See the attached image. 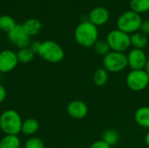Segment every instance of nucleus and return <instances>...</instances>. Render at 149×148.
Here are the masks:
<instances>
[{
    "label": "nucleus",
    "instance_id": "obj_25",
    "mask_svg": "<svg viewBox=\"0 0 149 148\" xmlns=\"http://www.w3.org/2000/svg\"><path fill=\"white\" fill-rule=\"evenodd\" d=\"M89 148H111V147L107 143H106L103 140H98L94 141Z\"/></svg>",
    "mask_w": 149,
    "mask_h": 148
},
{
    "label": "nucleus",
    "instance_id": "obj_9",
    "mask_svg": "<svg viewBox=\"0 0 149 148\" xmlns=\"http://www.w3.org/2000/svg\"><path fill=\"white\" fill-rule=\"evenodd\" d=\"M7 34H8L9 40L19 49L29 47L31 43L30 37L24 31L22 24H17Z\"/></svg>",
    "mask_w": 149,
    "mask_h": 148
},
{
    "label": "nucleus",
    "instance_id": "obj_14",
    "mask_svg": "<svg viewBox=\"0 0 149 148\" xmlns=\"http://www.w3.org/2000/svg\"><path fill=\"white\" fill-rule=\"evenodd\" d=\"M25 33L31 38L38 34L42 30V24L38 18H29L22 24Z\"/></svg>",
    "mask_w": 149,
    "mask_h": 148
},
{
    "label": "nucleus",
    "instance_id": "obj_1",
    "mask_svg": "<svg viewBox=\"0 0 149 148\" xmlns=\"http://www.w3.org/2000/svg\"><path fill=\"white\" fill-rule=\"evenodd\" d=\"M74 38L77 44L80 46L84 48L92 47L99 39L98 27L89 21H83L77 25Z\"/></svg>",
    "mask_w": 149,
    "mask_h": 148
},
{
    "label": "nucleus",
    "instance_id": "obj_31",
    "mask_svg": "<svg viewBox=\"0 0 149 148\" xmlns=\"http://www.w3.org/2000/svg\"><path fill=\"white\" fill-rule=\"evenodd\" d=\"M0 44H1V36H0Z\"/></svg>",
    "mask_w": 149,
    "mask_h": 148
},
{
    "label": "nucleus",
    "instance_id": "obj_15",
    "mask_svg": "<svg viewBox=\"0 0 149 148\" xmlns=\"http://www.w3.org/2000/svg\"><path fill=\"white\" fill-rule=\"evenodd\" d=\"M130 38H131V46H133L135 49L143 50L145 47L148 46V36L144 35L141 31H137L135 33L131 34Z\"/></svg>",
    "mask_w": 149,
    "mask_h": 148
},
{
    "label": "nucleus",
    "instance_id": "obj_32",
    "mask_svg": "<svg viewBox=\"0 0 149 148\" xmlns=\"http://www.w3.org/2000/svg\"><path fill=\"white\" fill-rule=\"evenodd\" d=\"M146 148H149V147H146Z\"/></svg>",
    "mask_w": 149,
    "mask_h": 148
},
{
    "label": "nucleus",
    "instance_id": "obj_2",
    "mask_svg": "<svg viewBox=\"0 0 149 148\" xmlns=\"http://www.w3.org/2000/svg\"><path fill=\"white\" fill-rule=\"evenodd\" d=\"M22 124V118L15 110H5L0 115V129L5 135H18Z\"/></svg>",
    "mask_w": 149,
    "mask_h": 148
},
{
    "label": "nucleus",
    "instance_id": "obj_4",
    "mask_svg": "<svg viewBox=\"0 0 149 148\" xmlns=\"http://www.w3.org/2000/svg\"><path fill=\"white\" fill-rule=\"evenodd\" d=\"M143 20L141 16L133 10H127L120 14L117 19V29L127 33L133 34L140 31Z\"/></svg>",
    "mask_w": 149,
    "mask_h": 148
},
{
    "label": "nucleus",
    "instance_id": "obj_12",
    "mask_svg": "<svg viewBox=\"0 0 149 148\" xmlns=\"http://www.w3.org/2000/svg\"><path fill=\"white\" fill-rule=\"evenodd\" d=\"M66 111L71 118L74 120H82L88 113V106L84 101L75 99L67 105Z\"/></svg>",
    "mask_w": 149,
    "mask_h": 148
},
{
    "label": "nucleus",
    "instance_id": "obj_7",
    "mask_svg": "<svg viewBox=\"0 0 149 148\" xmlns=\"http://www.w3.org/2000/svg\"><path fill=\"white\" fill-rule=\"evenodd\" d=\"M127 87L134 92H141L149 85V74L145 70H132L126 78Z\"/></svg>",
    "mask_w": 149,
    "mask_h": 148
},
{
    "label": "nucleus",
    "instance_id": "obj_3",
    "mask_svg": "<svg viewBox=\"0 0 149 148\" xmlns=\"http://www.w3.org/2000/svg\"><path fill=\"white\" fill-rule=\"evenodd\" d=\"M38 54L45 61L52 64L59 63L65 58L64 49L61 47V45L52 40H45L41 42Z\"/></svg>",
    "mask_w": 149,
    "mask_h": 148
},
{
    "label": "nucleus",
    "instance_id": "obj_21",
    "mask_svg": "<svg viewBox=\"0 0 149 148\" xmlns=\"http://www.w3.org/2000/svg\"><path fill=\"white\" fill-rule=\"evenodd\" d=\"M34 55H35V53L29 47L19 49L18 51L17 52L18 63H21V64L30 63L34 58Z\"/></svg>",
    "mask_w": 149,
    "mask_h": 148
},
{
    "label": "nucleus",
    "instance_id": "obj_20",
    "mask_svg": "<svg viewBox=\"0 0 149 148\" xmlns=\"http://www.w3.org/2000/svg\"><path fill=\"white\" fill-rule=\"evenodd\" d=\"M17 24L16 23L15 19L9 15H3L0 16V31L4 32L10 31Z\"/></svg>",
    "mask_w": 149,
    "mask_h": 148
},
{
    "label": "nucleus",
    "instance_id": "obj_16",
    "mask_svg": "<svg viewBox=\"0 0 149 148\" xmlns=\"http://www.w3.org/2000/svg\"><path fill=\"white\" fill-rule=\"evenodd\" d=\"M39 128V124L37 120L33 118H29L23 121L21 133H23L25 135L31 136L35 134Z\"/></svg>",
    "mask_w": 149,
    "mask_h": 148
},
{
    "label": "nucleus",
    "instance_id": "obj_26",
    "mask_svg": "<svg viewBox=\"0 0 149 148\" xmlns=\"http://www.w3.org/2000/svg\"><path fill=\"white\" fill-rule=\"evenodd\" d=\"M140 31L146 36L149 35V20H144L141 25Z\"/></svg>",
    "mask_w": 149,
    "mask_h": 148
},
{
    "label": "nucleus",
    "instance_id": "obj_8",
    "mask_svg": "<svg viewBox=\"0 0 149 148\" xmlns=\"http://www.w3.org/2000/svg\"><path fill=\"white\" fill-rule=\"evenodd\" d=\"M17 52L9 49L0 51V73L12 72L17 67Z\"/></svg>",
    "mask_w": 149,
    "mask_h": 148
},
{
    "label": "nucleus",
    "instance_id": "obj_17",
    "mask_svg": "<svg viewBox=\"0 0 149 148\" xmlns=\"http://www.w3.org/2000/svg\"><path fill=\"white\" fill-rule=\"evenodd\" d=\"M108 79H109V72L104 67L98 68L93 75V83L97 86L106 85L107 83L108 82Z\"/></svg>",
    "mask_w": 149,
    "mask_h": 148
},
{
    "label": "nucleus",
    "instance_id": "obj_6",
    "mask_svg": "<svg viewBox=\"0 0 149 148\" xmlns=\"http://www.w3.org/2000/svg\"><path fill=\"white\" fill-rule=\"evenodd\" d=\"M106 40L113 51L125 52L131 46L130 35L119 29L109 31Z\"/></svg>",
    "mask_w": 149,
    "mask_h": 148
},
{
    "label": "nucleus",
    "instance_id": "obj_27",
    "mask_svg": "<svg viewBox=\"0 0 149 148\" xmlns=\"http://www.w3.org/2000/svg\"><path fill=\"white\" fill-rule=\"evenodd\" d=\"M40 45H41V42L33 41V42H31V43H30L29 48H30L35 54H38V51H39V48H40Z\"/></svg>",
    "mask_w": 149,
    "mask_h": 148
},
{
    "label": "nucleus",
    "instance_id": "obj_10",
    "mask_svg": "<svg viewBox=\"0 0 149 148\" xmlns=\"http://www.w3.org/2000/svg\"><path fill=\"white\" fill-rule=\"evenodd\" d=\"M148 56L143 50L133 48L127 54L128 66L132 70H144Z\"/></svg>",
    "mask_w": 149,
    "mask_h": 148
},
{
    "label": "nucleus",
    "instance_id": "obj_11",
    "mask_svg": "<svg viewBox=\"0 0 149 148\" xmlns=\"http://www.w3.org/2000/svg\"><path fill=\"white\" fill-rule=\"evenodd\" d=\"M89 22L95 26H102L106 24L110 18L109 10L103 6H97L91 10L88 15Z\"/></svg>",
    "mask_w": 149,
    "mask_h": 148
},
{
    "label": "nucleus",
    "instance_id": "obj_23",
    "mask_svg": "<svg viewBox=\"0 0 149 148\" xmlns=\"http://www.w3.org/2000/svg\"><path fill=\"white\" fill-rule=\"evenodd\" d=\"M93 48L97 54L105 57L107 54H108L111 51L110 46L106 39H98L97 42L94 44Z\"/></svg>",
    "mask_w": 149,
    "mask_h": 148
},
{
    "label": "nucleus",
    "instance_id": "obj_28",
    "mask_svg": "<svg viewBox=\"0 0 149 148\" xmlns=\"http://www.w3.org/2000/svg\"><path fill=\"white\" fill-rule=\"evenodd\" d=\"M7 96V91L5 89V87L2 85H0V104H2Z\"/></svg>",
    "mask_w": 149,
    "mask_h": 148
},
{
    "label": "nucleus",
    "instance_id": "obj_29",
    "mask_svg": "<svg viewBox=\"0 0 149 148\" xmlns=\"http://www.w3.org/2000/svg\"><path fill=\"white\" fill-rule=\"evenodd\" d=\"M144 70L149 74V56H148V59H147V63H146V65H145Z\"/></svg>",
    "mask_w": 149,
    "mask_h": 148
},
{
    "label": "nucleus",
    "instance_id": "obj_22",
    "mask_svg": "<svg viewBox=\"0 0 149 148\" xmlns=\"http://www.w3.org/2000/svg\"><path fill=\"white\" fill-rule=\"evenodd\" d=\"M102 140L107 143L110 147L116 145L120 140V135L117 131L113 129H108L104 132Z\"/></svg>",
    "mask_w": 149,
    "mask_h": 148
},
{
    "label": "nucleus",
    "instance_id": "obj_18",
    "mask_svg": "<svg viewBox=\"0 0 149 148\" xmlns=\"http://www.w3.org/2000/svg\"><path fill=\"white\" fill-rule=\"evenodd\" d=\"M20 139L17 135H5L0 140V148H19Z\"/></svg>",
    "mask_w": 149,
    "mask_h": 148
},
{
    "label": "nucleus",
    "instance_id": "obj_5",
    "mask_svg": "<svg viewBox=\"0 0 149 148\" xmlns=\"http://www.w3.org/2000/svg\"><path fill=\"white\" fill-rule=\"evenodd\" d=\"M103 66L108 72H121L128 66L127 55L125 52L111 51L103 58Z\"/></svg>",
    "mask_w": 149,
    "mask_h": 148
},
{
    "label": "nucleus",
    "instance_id": "obj_24",
    "mask_svg": "<svg viewBox=\"0 0 149 148\" xmlns=\"http://www.w3.org/2000/svg\"><path fill=\"white\" fill-rule=\"evenodd\" d=\"M24 148H45V143L41 139L32 137L25 141Z\"/></svg>",
    "mask_w": 149,
    "mask_h": 148
},
{
    "label": "nucleus",
    "instance_id": "obj_19",
    "mask_svg": "<svg viewBox=\"0 0 149 148\" xmlns=\"http://www.w3.org/2000/svg\"><path fill=\"white\" fill-rule=\"evenodd\" d=\"M130 9L140 15L147 13L149 11V0H130Z\"/></svg>",
    "mask_w": 149,
    "mask_h": 148
},
{
    "label": "nucleus",
    "instance_id": "obj_13",
    "mask_svg": "<svg viewBox=\"0 0 149 148\" xmlns=\"http://www.w3.org/2000/svg\"><path fill=\"white\" fill-rule=\"evenodd\" d=\"M134 120L141 127L149 129V106H143L138 108L134 113Z\"/></svg>",
    "mask_w": 149,
    "mask_h": 148
},
{
    "label": "nucleus",
    "instance_id": "obj_30",
    "mask_svg": "<svg viewBox=\"0 0 149 148\" xmlns=\"http://www.w3.org/2000/svg\"><path fill=\"white\" fill-rule=\"evenodd\" d=\"M145 142H146L147 147H149V132L147 133V135L145 137Z\"/></svg>",
    "mask_w": 149,
    "mask_h": 148
}]
</instances>
